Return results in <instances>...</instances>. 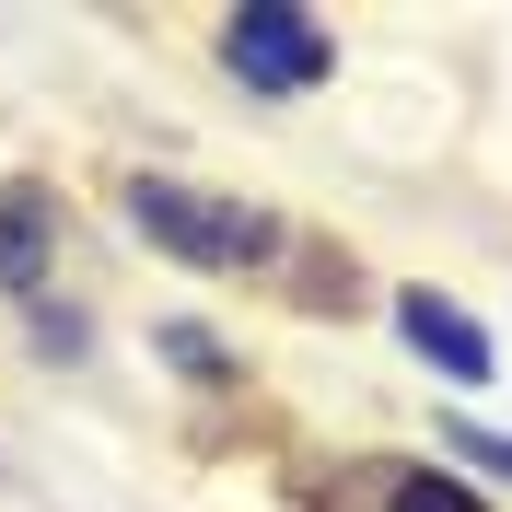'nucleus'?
Returning <instances> with one entry per match:
<instances>
[{"instance_id": "423d86ee", "label": "nucleus", "mask_w": 512, "mask_h": 512, "mask_svg": "<svg viewBox=\"0 0 512 512\" xmlns=\"http://www.w3.org/2000/svg\"><path fill=\"white\" fill-rule=\"evenodd\" d=\"M163 361H187V373H222V338H198V326H163Z\"/></svg>"}, {"instance_id": "f03ea898", "label": "nucleus", "mask_w": 512, "mask_h": 512, "mask_svg": "<svg viewBox=\"0 0 512 512\" xmlns=\"http://www.w3.org/2000/svg\"><path fill=\"white\" fill-rule=\"evenodd\" d=\"M222 59H233V82H256V94H303V82H326V24L291 12V0H256V12L222 24Z\"/></svg>"}, {"instance_id": "f257e3e1", "label": "nucleus", "mask_w": 512, "mask_h": 512, "mask_svg": "<svg viewBox=\"0 0 512 512\" xmlns=\"http://www.w3.org/2000/svg\"><path fill=\"white\" fill-rule=\"evenodd\" d=\"M128 222L152 233V245H175L187 268H268V256H280V222H268V210L198 198V187H175V175H128Z\"/></svg>"}, {"instance_id": "39448f33", "label": "nucleus", "mask_w": 512, "mask_h": 512, "mask_svg": "<svg viewBox=\"0 0 512 512\" xmlns=\"http://www.w3.org/2000/svg\"><path fill=\"white\" fill-rule=\"evenodd\" d=\"M384 512H489V501H478L466 478H396V501H384Z\"/></svg>"}, {"instance_id": "0eeeda50", "label": "nucleus", "mask_w": 512, "mask_h": 512, "mask_svg": "<svg viewBox=\"0 0 512 512\" xmlns=\"http://www.w3.org/2000/svg\"><path fill=\"white\" fill-rule=\"evenodd\" d=\"M454 443L478 454V466H512V443H501V431H454Z\"/></svg>"}, {"instance_id": "7ed1b4c3", "label": "nucleus", "mask_w": 512, "mask_h": 512, "mask_svg": "<svg viewBox=\"0 0 512 512\" xmlns=\"http://www.w3.org/2000/svg\"><path fill=\"white\" fill-rule=\"evenodd\" d=\"M396 326H408V338L443 361V373H466V384L489 373V326H478V315H454L443 291H396Z\"/></svg>"}, {"instance_id": "20e7f679", "label": "nucleus", "mask_w": 512, "mask_h": 512, "mask_svg": "<svg viewBox=\"0 0 512 512\" xmlns=\"http://www.w3.org/2000/svg\"><path fill=\"white\" fill-rule=\"evenodd\" d=\"M47 222H59L47 187H0V280H12V291L47 280Z\"/></svg>"}]
</instances>
